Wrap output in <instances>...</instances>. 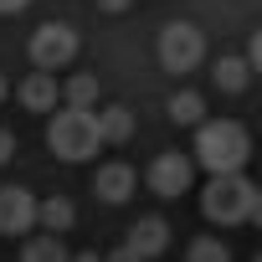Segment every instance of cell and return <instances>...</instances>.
Here are the masks:
<instances>
[{"label": "cell", "mask_w": 262, "mask_h": 262, "mask_svg": "<svg viewBox=\"0 0 262 262\" xmlns=\"http://www.w3.org/2000/svg\"><path fill=\"white\" fill-rule=\"evenodd\" d=\"M201 216L211 226H247V221L262 216V190L247 180V170L211 175L206 190H201Z\"/></svg>", "instance_id": "cell-1"}, {"label": "cell", "mask_w": 262, "mask_h": 262, "mask_svg": "<svg viewBox=\"0 0 262 262\" xmlns=\"http://www.w3.org/2000/svg\"><path fill=\"white\" fill-rule=\"evenodd\" d=\"M195 165L211 170V175H226V170H247V155H252V134L236 123V118H201L195 123V144H190Z\"/></svg>", "instance_id": "cell-2"}, {"label": "cell", "mask_w": 262, "mask_h": 262, "mask_svg": "<svg viewBox=\"0 0 262 262\" xmlns=\"http://www.w3.org/2000/svg\"><path fill=\"white\" fill-rule=\"evenodd\" d=\"M47 149H52L57 160H67V165L93 160V155L103 149L98 123H93V108H62V113H52V123H47Z\"/></svg>", "instance_id": "cell-3"}, {"label": "cell", "mask_w": 262, "mask_h": 262, "mask_svg": "<svg viewBox=\"0 0 262 262\" xmlns=\"http://www.w3.org/2000/svg\"><path fill=\"white\" fill-rule=\"evenodd\" d=\"M201 57H206V36H201V26H190V21H170L165 31H160V67L165 72H195L201 67Z\"/></svg>", "instance_id": "cell-4"}, {"label": "cell", "mask_w": 262, "mask_h": 262, "mask_svg": "<svg viewBox=\"0 0 262 262\" xmlns=\"http://www.w3.org/2000/svg\"><path fill=\"white\" fill-rule=\"evenodd\" d=\"M77 52H82V41H77V31H72L67 21H47V26H36V31H31V62H36L41 72L72 67V62H77Z\"/></svg>", "instance_id": "cell-5"}, {"label": "cell", "mask_w": 262, "mask_h": 262, "mask_svg": "<svg viewBox=\"0 0 262 262\" xmlns=\"http://www.w3.org/2000/svg\"><path fill=\"white\" fill-rule=\"evenodd\" d=\"M149 190L155 195H165V201H175V195H185L190 190V180H195V160L190 155H180V149H165V155H155L149 160Z\"/></svg>", "instance_id": "cell-6"}, {"label": "cell", "mask_w": 262, "mask_h": 262, "mask_svg": "<svg viewBox=\"0 0 262 262\" xmlns=\"http://www.w3.org/2000/svg\"><path fill=\"white\" fill-rule=\"evenodd\" d=\"M36 231V195L21 185H0V236H31Z\"/></svg>", "instance_id": "cell-7"}, {"label": "cell", "mask_w": 262, "mask_h": 262, "mask_svg": "<svg viewBox=\"0 0 262 262\" xmlns=\"http://www.w3.org/2000/svg\"><path fill=\"white\" fill-rule=\"evenodd\" d=\"M123 247L134 252L139 262H149V257H160V252L170 247V221H165V216H139L134 226H128V236H123Z\"/></svg>", "instance_id": "cell-8"}, {"label": "cell", "mask_w": 262, "mask_h": 262, "mask_svg": "<svg viewBox=\"0 0 262 262\" xmlns=\"http://www.w3.org/2000/svg\"><path fill=\"white\" fill-rule=\"evenodd\" d=\"M134 170H128L123 160H113V165H98V175H93V195L103 201V206H123L128 195H134Z\"/></svg>", "instance_id": "cell-9"}, {"label": "cell", "mask_w": 262, "mask_h": 262, "mask_svg": "<svg viewBox=\"0 0 262 262\" xmlns=\"http://www.w3.org/2000/svg\"><path fill=\"white\" fill-rule=\"evenodd\" d=\"M93 123H98V139H103V144H128V139H134V113H128L123 103L98 108Z\"/></svg>", "instance_id": "cell-10"}, {"label": "cell", "mask_w": 262, "mask_h": 262, "mask_svg": "<svg viewBox=\"0 0 262 262\" xmlns=\"http://www.w3.org/2000/svg\"><path fill=\"white\" fill-rule=\"evenodd\" d=\"M21 103H26L31 113H52V108H57V77L36 67V72L21 82Z\"/></svg>", "instance_id": "cell-11"}, {"label": "cell", "mask_w": 262, "mask_h": 262, "mask_svg": "<svg viewBox=\"0 0 262 262\" xmlns=\"http://www.w3.org/2000/svg\"><path fill=\"white\" fill-rule=\"evenodd\" d=\"M72 221H77V211H72V201H67V195H47V201H36V226H41V231L62 236Z\"/></svg>", "instance_id": "cell-12"}, {"label": "cell", "mask_w": 262, "mask_h": 262, "mask_svg": "<svg viewBox=\"0 0 262 262\" xmlns=\"http://www.w3.org/2000/svg\"><path fill=\"white\" fill-rule=\"evenodd\" d=\"M57 103H62V108H93V103H98V77H93V72L67 77V82L57 88Z\"/></svg>", "instance_id": "cell-13"}, {"label": "cell", "mask_w": 262, "mask_h": 262, "mask_svg": "<svg viewBox=\"0 0 262 262\" xmlns=\"http://www.w3.org/2000/svg\"><path fill=\"white\" fill-rule=\"evenodd\" d=\"M211 82H216L221 93H247V82H252V67H247L242 57H221V62L211 67Z\"/></svg>", "instance_id": "cell-14"}, {"label": "cell", "mask_w": 262, "mask_h": 262, "mask_svg": "<svg viewBox=\"0 0 262 262\" xmlns=\"http://www.w3.org/2000/svg\"><path fill=\"white\" fill-rule=\"evenodd\" d=\"M165 113H170V123H180V128H195V123L206 118V98H201V93H175V98L165 103Z\"/></svg>", "instance_id": "cell-15"}, {"label": "cell", "mask_w": 262, "mask_h": 262, "mask_svg": "<svg viewBox=\"0 0 262 262\" xmlns=\"http://www.w3.org/2000/svg\"><path fill=\"white\" fill-rule=\"evenodd\" d=\"M21 262H67V247H62V236L41 231V236H26L21 242Z\"/></svg>", "instance_id": "cell-16"}, {"label": "cell", "mask_w": 262, "mask_h": 262, "mask_svg": "<svg viewBox=\"0 0 262 262\" xmlns=\"http://www.w3.org/2000/svg\"><path fill=\"white\" fill-rule=\"evenodd\" d=\"M185 262H231V247L221 236H195L185 247Z\"/></svg>", "instance_id": "cell-17"}, {"label": "cell", "mask_w": 262, "mask_h": 262, "mask_svg": "<svg viewBox=\"0 0 262 262\" xmlns=\"http://www.w3.org/2000/svg\"><path fill=\"white\" fill-rule=\"evenodd\" d=\"M11 155H16V134H11V128H0V165H11Z\"/></svg>", "instance_id": "cell-18"}, {"label": "cell", "mask_w": 262, "mask_h": 262, "mask_svg": "<svg viewBox=\"0 0 262 262\" xmlns=\"http://www.w3.org/2000/svg\"><path fill=\"white\" fill-rule=\"evenodd\" d=\"M103 262H139V257H134V252H128V247H113V252H108Z\"/></svg>", "instance_id": "cell-19"}, {"label": "cell", "mask_w": 262, "mask_h": 262, "mask_svg": "<svg viewBox=\"0 0 262 262\" xmlns=\"http://www.w3.org/2000/svg\"><path fill=\"white\" fill-rule=\"evenodd\" d=\"M98 11H108V16H118V11H128V0H98Z\"/></svg>", "instance_id": "cell-20"}, {"label": "cell", "mask_w": 262, "mask_h": 262, "mask_svg": "<svg viewBox=\"0 0 262 262\" xmlns=\"http://www.w3.org/2000/svg\"><path fill=\"white\" fill-rule=\"evenodd\" d=\"M31 0H0V16H11V11H26Z\"/></svg>", "instance_id": "cell-21"}, {"label": "cell", "mask_w": 262, "mask_h": 262, "mask_svg": "<svg viewBox=\"0 0 262 262\" xmlns=\"http://www.w3.org/2000/svg\"><path fill=\"white\" fill-rule=\"evenodd\" d=\"M67 262H103V252H77V257H67Z\"/></svg>", "instance_id": "cell-22"}, {"label": "cell", "mask_w": 262, "mask_h": 262, "mask_svg": "<svg viewBox=\"0 0 262 262\" xmlns=\"http://www.w3.org/2000/svg\"><path fill=\"white\" fill-rule=\"evenodd\" d=\"M0 103H6V77H0Z\"/></svg>", "instance_id": "cell-23"}]
</instances>
